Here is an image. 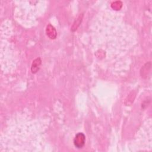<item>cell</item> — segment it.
<instances>
[{"label": "cell", "instance_id": "cell-1", "mask_svg": "<svg viewBox=\"0 0 152 152\" xmlns=\"http://www.w3.org/2000/svg\"><path fill=\"white\" fill-rule=\"evenodd\" d=\"M85 136L83 133H78L74 139V143L75 146L78 148H82L85 144Z\"/></svg>", "mask_w": 152, "mask_h": 152}, {"label": "cell", "instance_id": "cell-3", "mask_svg": "<svg viewBox=\"0 0 152 152\" xmlns=\"http://www.w3.org/2000/svg\"><path fill=\"white\" fill-rule=\"evenodd\" d=\"M40 64H41V60L40 58H37L33 61L32 66V69H31L32 72L33 73H36L38 71Z\"/></svg>", "mask_w": 152, "mask_h": 152}, {"label": "cell", "instance_id": "cell-2", "mask_svg": "<svg viewBox=\"0 0 152 152\" xmlns=\"http://www.w3.org/2000/svg\"><path fill=\"white\" fill-rule=\"evenodd\" d=\"M47 33L50 39H55L57 36V32L54 28L51 25H48L47 28Z\"/></svg>", "mask_w": 152, "mask_h": 152}]
</instances>
